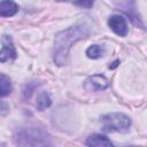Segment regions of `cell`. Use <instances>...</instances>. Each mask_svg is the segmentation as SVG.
I'll return each mask as SVG.
<instances>
[{
  "instance_id": "1",
  "label": "cell",
  "mask_w": 147,
  "mask_h": 147,
  "mask_svg": "<svg viewBox=\"0 0 147 147\" xmlns=\"http://www.w3.org/2000/svg\"><path fill=\"white\" fill-rule=\"evenodd\" d=\"M88 34V26L86 24H79L75 26H70L55 36L54 49H53V60L54 63L59 67H62L67 63L68 54L71 46L84 39Z\"/></svg>"
},
{
  "instance_id": "2",
  "label": "cell",
  "mask_w": 147,
  "mask_h": 147,
  "mask_svg": "<svg viewBox=\"0 0 147 147\" xmlns=\"http://www.w3.org/2000/svg\"><path fill=\"white\" fill-rule=\"evenodd\" d=\"M47 134L38 127L21 129L16 134V144L22 146H42L48 145Z\"/></svg>"
},
{
  "instance_id": "3",
  "label": "cell",
  "mask_w": 147,
  "mask_h": 147,
  "mask_svg": "<svg viewBox=\"0 0 147 147\" xmlns=\"http://www.w3.org/2000/svg\"><path fill=\"white\" fill-rule=\"evenodd\" d=\"M105 131L110 132H124L131 126V119L129 116L122 113H110L101 117Z\"/></svg>"
},
{
  "instance_id": "4",
  "label": "cell",
  "mask_w": 147,
  "mask_h": 147,
  "mask_svg": "<svg viewBox=\"0 0 147 147\" xmlns=\"http://www.w3.org/2000/svg\"><path fill=\"white\" fill-rule=\"evenodd\" d=\"M2 49L0 51V62H7L9 60H14L17 56L16 49L13 44V39L10 36H3L2 38Z\"/></svg>"
},
{
  "instance_id": "5",
  "label": "cell",
  "mask_w": 147,
  "mask_h": 147,
  "mask_svg": "<svg viewBox=\"0 0 147 147\" xmlns=\"http://www.w3.org/2000/svg\"><path fill=\"white\" fill-rule=\"evenodd\" d=\"M84 86L87 91H101L109 86V80L103 75H93L85 80Z\"/></svg>"
},
{
  "instance_id": "6",
  "label": "cell",
  "mask_w": 147,
  "mask_h": 147,
  "mask_svg": "<svg viewBox=\"0 0 147 147\" xmlns=\"http://www.w3.org/2000/svg\"><path fill=\"white\" fill-rule=\"evenodd\" d=\"M109 28L119 37H125L127 34V24L123 16L121 15H113L108 20Z\"/></svg>"
},
{
  "instance_id": "7",
  "label": "cell",
  "mask_w": 147,
  "mask_h": 147,
  "mask_svg": "<svg viewBox=\"0 0 147 147\" xmlns=\"http://www.w3.org/2000/svg\"><path fill=\"white\" fill-rule=\"evenodd\" d=\"M18 11V5L13 0H2L0 2V16L10 17Z\"/></svg>"
},
{
  "instance_id": "8",
  "label": "cell",
  "mask_w": 147,
  "mask_h": 147,
  "mask_svg": "<svg viewBox=\"0 0 147 147\" xmlns=\"http://www.w3.org/2000/svg\"><path fill=\"white\" fill-rule=\"evenodd\" d=\"M87 146H96V147H106L113 146V142L103 134H92L85 141Z\"/></svg>"
},
{
  "instance_id": "9",
  "label": "cell",
  "mask_w": 147,
  "mask_h": 147,
  "mask_svg": "<svg viewBox=\"0 0 147 147\" xmlns=\"http://www.w3.org/2000/svg\"><path fill=\"white\" fill-rule=\"evenodd\" d=\"M11 92V83L8 76L0 74V96H7Z\"/></svg>"
},
{
  "instance_id": "10",
  "label": "cell",
  "mask_w": 147,
  "mask_h": 147,
  "mask_svg": "<svg viewBox=\"0 0 147 147\" xmlns=\"http://www.w3.org/2000/svg\"><path fill=\"white\" fill-rule=\"evenodd\" d=\"M106 49L103 46L100 45H91L87 49H86V55L90 59H99L101 56H103Z\"/></svg>"
},
{
  "instance_id": "11",
  "label": "cell",
  "mask_w": 147,
  "mask_h": 147,
  "mask_svg": "<svg viewBox=\"0 0 147 147\" xmlns=\"http://www.w3.org/2000/svg\"><path fill=\"white\" fill-rule=\"evenodd\" d=\"M37 108L39 109V110H44V109H46V108H48L51 105H52V99H51V96L48 95V93H46V92H41L39 95H38V98H37Z\"/></svg>"
},
{
  "instance_id": "12",
  "label": "cell",
  "mask_w": 147,
  "mask_h": 147,
  "mask_svg": "<svg viewBox=\"0 0 147 147\" xmlns=\"http://www.w3.org/2000/svg\"><path fill=\"white\" fill-rule=\"evenodd\" d=\"M72 2L79 7H84V8H92L94 0H72Z\"/></svg>"
},
{
  "instance_id": "13",
  "label": "cell",
  "mask_w": 147,
  "mask_h": 147,
  "mask_svg": "<svg viewBox=\"0 0 147 147\" xmlns=\"http://www.w3.org/2000/svg\"><path fill=\"white\" fill-rule=\"evenodd\" d=\"M118 63H119V61L117 60L116 62H114V63H113V65H109V68H110V69H114V68H116V67H117V64H118Z\"/></svg>"
}]
</instances>
